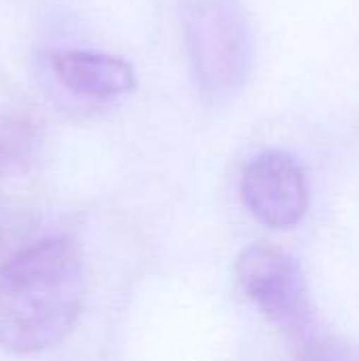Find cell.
<instances>
[{
    "label": "cell",
    "mask_w": 359,
    "mask_h": 361,
    "mask_svg": "<svg viewBox=\"0 0 359 361\" xmlns=\"http://www.w3.org/2000/svg\"><path fill=\"white\" fill-rule=\"evenodd\" d=\"M87 296L85 264L74 241L49 237L0 264V347L32 355L61 343Z\"/></svg>",
    "instance_id": "obj_1"
},
{
    "label": "cell",
    "mask_w": 359,
    "mask_h": 361,
    "mask_svg": "<svg viewBox=\"0 0 359 361\" xmlns=\"http://www.w3.org/2000/svg\"><path fill=\"white\" fill-rule=\"evenodd\" d=\"M186 53L201 95L233 99L252 74L254 42L243 0H182Z\"/></svg>",
    "instance_id": "obj_2"
},
{
    "label": "cell",
    "mask_w": 359,
    "mask_h": 361,
    "mask_svg": "<svg viewBox=\"0 0 359 361\" xmlns=\"http://www.w3.org/2000/svg\"><path fill=\"white\" fill-rule=\"evenodd\" d=\"M237 279L288 345L322 324L311 305L303 269L288 252L264 243L245 247L237 258Z\"/></svg>",
    "instance_id": "obj_3"
},
{
    "label": "cell",
    "mask_w": 359,
    "mask_h": 361,
    "mask_svg": "<svg viewBox=\"0 0 359 361\" xmlns=\"http://www.w3.org/2000/svg\"><path fill=\"white\" fill-rule=\"evenodd\" d=\"M241 197L258 222L277 231L296 226L309 209L305 171L284 150H264L245 165Z\"/></svg>",
    "instance_id": "obj_4"
},
{
    "label": "cell",
    "mask_w": 359,
    "mask_h": 361,
    "mask_svg": "<svg viewBox=\"0 0 359 361\" xmlns=\"http://www.w3.org/2000/svg\"><path fill=\"white\" fill-rule=\"evenodd\" d=\"M55 78L74 95L110 99L135 89L138 76L129 61L89 49H66L49 57Z\"/></svg>",
    "instance_id": "obj_5"
},
{
    "label": "cell",
    "mask_w": 359,
    "mask_h": 361,
    "mask_svg": "<svg viewBox=\"0 0 359 361\" xmlns=\"http://www.w3.org/2000/svg\"><path fill=\"white\" fill-rule=\"evenodd\" d=\"M38 146V127L28 114L0 112V180L28 167Z\"/></svg>",
    "instance_id": "obj_6"
},
{
    "label": "cell",
    "mask_w": 359,
    "mask_h": 361,
    "mask_svg": "<svg viewBox=\"0 0 359 361\" xmlns=\"http://www.w3.org/2000/svg\"><path fill=\"white\" fill-rule=\"evenodd\" d=\"M288 347L296 361H353L349 347L324 324Z\"/></svg>",
    "instance_id": "obj_7"
},
{
    "label": "cell",
    "mask_w": 359,
    "mask_h": 361,
    "mask_svg": "<svg viewBox=\"0 0 359 361\" xmlns=\"http://www.w3.org/2000/svg\"><path fill=\"white\" fill-rule=\"evenodd\" d=\"M13 231H15L13 218H6L4 214H0V252L6 247V241L13 237Z\"/></svg>",
    "instance_id": "obj_8"
}]
</instances>
